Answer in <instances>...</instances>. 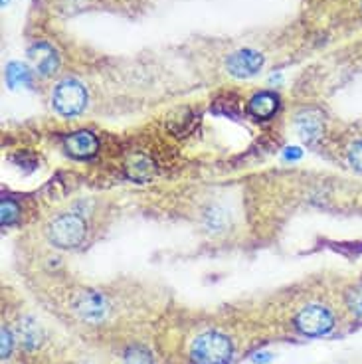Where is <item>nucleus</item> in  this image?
Here are the masks:
<instances>
[{"mask_svg": "<svg viewBox=\"0 0 362 364\" xmlns=\"http://www.w3.org/2000/svg\"><path fill=\"white\" fill-rule=\"evenodd\" d=\"M234 356V345L228 335L220 331H206L194 338L191 358L194 364H230Z\"/></svg>", "mask_w": 362, "mask_h": 364, "instance_id": "f257e3e1", "label": "nucleus"}, {"mask_svg": "<svg viewBox=\"0 0 362 364\" xmlns=\"http://www.w3.org/2000/svg\"><path fill=\"white\" fill-rule=\"evenodd\" d=\"M46 234L50 244H54L60 250H75L85 242L87 236V224L82 216L78 214H60L55 216L48 228H46Z\"/></svg>", "mask_w": 362, "mask_h": 364, "instance_id": "f03ea898", "label": "nucleus"}, {"mask_svg": "<svg viewBox=\"0 0 362 364\" xmlns=\"http://www.w3.org/2000/svg\"><path fill=\"white\" fill-rule=\"evenodd\" d=\"M335 313L329 307H325V305H321V303L305 305L293 317V327L303 337H325V335H329L335 328Z\"/></svg>", "mask_w": 362, "mask_h": 364, "instance_id": "7ed1b4c3", "label": "nucleus"}, {"mask_svg": "<svg viewBox=\"0 0 362 364\" xmlns=\"http://www.w3.org/2000/svg\"><path fill=\"white\" fill-rule=\"evenodd\" d=\"M52 105L62 117H75L87 107V90L82 82L65 77L60 83H55L52 91Z\"/></svg>", "mask_w": 362, "mask_h": 364, "instance_id": "20e7f679", "label": "nucleus"}, {"mask_svg": "<svg viewBox=\"0 0 362 364\" xmlns=\"http://www.w3.org/2000/svg\"><path fill=\"white\" fill-rule=\"evenodd\" d=\"M72 307L73 313L85 323H101L109 311L107 301L97 291H80L73 297Z\"/></svg>", "mask_w": 362, "mask_h": 364, "instance_id": "39448f33", "label": "nucleus"}, {"mask_svg": "<svg viewBox=\"0 0 362 364\" xmlns=\"http://www.w3.org/2000/svg\"><path fill=\"white\" fill-rule=\"evenodd\" d=\"M263 68V55L257 50L244 48L238 50L234 54L228 55L226 70L230 75H234L238 80H247Z\"/></svg>", "mask_w": 362, "mask_h": 364, "instance_id": "423d86ee", "label": "nucleus"}, {"mask_svg": "<svg viewBox=\"0 0 362 364\" xmlns=\"http://www.w3.org/2000/svg\"><path fill=\"white\" fill-rule=\"evenodd\" d=\"M28 55L36 68V72L42 75H52L60 65V55L55 52L54 46H50L48 42H36L30 46Z\"/></svg>", "mask_w": 362, "mask_h": 364, "instance_id": "0eeeda50", "label": "nucleus"}, {"mask_svg": "<svg viewBox=\"0 0 362 364\" xmlns=\"http://www.w3.org/2000/svg\"><path fill=\"white\" fill-rule=\"evenodd\" d=\"M65 151L73 159H91L100 151V141L90 131H78V133L65 136Z\"/></svg>", "mask_w": 362, "mask_h": 364, "instance_id": "6e6552de", "label": "nucleus"}, {"mask_svg": "<svg viewBox=\"0 0 362 364\" xmlns=\"http://www.w3.org/2000/svg\"><path fill=\"white\" fill-rule=\"evenodd\" d=\"M280 95L275 91H260L247 101V113L257 121H267L280 111Z\"/></svg>", "mask_w": 362, "mask_h": 364, "instance_id": "1a4fd4ad", "label": "nucleus"}, {"mask_svg": "<svg viewBox=\"0 0 362 364\" xmlns=\"http://www.w3.org/2000/svg\"><path fill=\"white\" fill-rule=\"evenodd\" d=\"M295 127H297L299 136L305 143H315L317 139L323 136V131H325L323 115L317 109L301 111L297 115V121H295Z\"/></svg>", "mask_w": 362, "mask_h": 364, "instance_id": "9d476101", "label": "nucleus"}, {"mask_svg": "<svg viewBox=\"0 0 362 364\" xmlns=\"http://www.w3.org/2000/svg\"><path fill=\"white\" fill-rule=\"evenodd\" d=\"M127 173L133 181L145 182L153 176L154 166L147 156H135V159L127 164Z\"/></svg>", "mask_w": 362, "mask_h": 364, "instance_id": "9b49d317", "label": "nucleus"}, {"mask_svg": "<svg viewBox=\"0 0 362 364\" xmlns=\"http://www.w3.org/2000/svg\"><path fill=\"white\" fill-rule=\"evenodd\" d=\"M344 305L354 318L362 321V282L354 283L344 291Z\"/></svg>", "mask_w": 362, "mask_h": 364, "instance_id": "f8f14e48", "label": "nucleus"}, {"mask_svg": "<svg viewBox=\"0 0 362 364\" xmlns=\"http://www.w3.org/2000/svg\"><path fill=\"white\" fill-rule=\"evenodd\" d=\"M20 338H22V343L28 346V348H36L40 345V341H42V331L38 327L36 321H32V318H24L22 323H20Z\"/></svg>", "mask_w": 362, "mask_h": 364, "instance_id": "ddd939ff", "label": "nucleus"}, {"mask_svg": "<svg viewBox=\"0 0 362 364\" xmlns=\"http://www.w3.org/2000/svg\"><path fill=\"white\" fill-rule=\"evenodd\" d=\"M6 80H9L10 87H16L18 83L32 82V72H30L24 64L12 62V64L6 68Z\"/></svg>", "mask_w": 362, "mask_h": 364, "instance_id": "4468645a", "label": "nucleus"}, {"mask_svg": "<svg viewBox=\"0 0 362 364\" xmlns=\"http://www.w3.org/2000/svg\"><path fill=\"white\" fill-rule=\"evenodd\" d=\"M0 214H2V226H10L14 224L20 214L18 202H14L12 198H2V204H0Z\"/></svg>", "mask_w": 362, "mask_h": 364, "instance_id": "2eb2a0df", "label": "nucleus"}, {"mask_svg": "<svg viewBox=\"0 0 362 364\" xmlns=\"http://www.w3.org/2000/svg\"><path fill=\"white\" fill-rule=\"evenodd\" d=\"M346 161H348V164L353 166L354 171L362 173V139L361 141H354L353 145L348 146V151H346Z\"/></svg>", "mask_w": 362, "mask_h": 364, "instance_id": "dca6fc26", "label": "nucleus"}, {"mask_svg": "<svg viewBox=\"0 0 362 364\" xmlns=\"http://www.w3.org/2000/svg\"><path fill=\"white\" fill-rule=\"evenodd\" d=\"M125 360H127V364H151V355L147 353L145 348L135 346V348H129Z\"/></svg>", "mask_w": 362, "mask_h": 364, "instance_id": "f3484780", "label": "nucleus"}, {"mask_svg": "<svg viewBox=\"0 0 362 364\" xmlns=\"http://www.w3.org/2000/svg\"><path fill=\"white\" fill-rule=\"evenodd\" d=\"M12 345H14L12 333H10L9 328H2V356H4V358H6V356H10Z\"/></svg>", "mask_w": 362, "mask_h": 364, "instance_id": "a211bd4d", "label": "nucleus"}]
</instances>
